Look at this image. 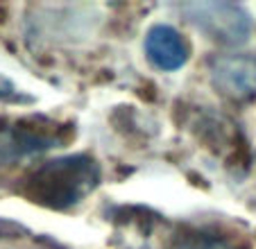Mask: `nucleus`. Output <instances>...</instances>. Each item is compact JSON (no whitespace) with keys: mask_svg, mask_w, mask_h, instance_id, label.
Wrapping results in <instances>:
<instances>
[{"mask_svg":"<svg viewBox=\"0 0 256 249\" xmlns=\"http://www.w3.org/2000/svg\"><path fill=\"white\" fill-rule=\"evenodd\" d=\"M100 182V168L91 156L75 154L44 163L30 182L34 202L52 208H66L82 202Z\"/></svg>","mask_w":256,"mask_h":249,"instance_id":"nucleus-1","label":"nucleus"},{"mask_svg":"<svg viewBox=\"0 0 256 249\" xmlns=\"http://www.w3.org/2000/svg\"><path fill=\"white\" fill-rule=\"evenodd\" d=\"M188 18L211 38L224 46L245 44L252 30V20L247 12L229 2H195L186 7Z\"/></svg>","mask_w":256,"mask_h":249,"instance_id":"nucleus-2","label":"nucleus"},{"mask_svg":"<svg viewBox=\"0 0 256 249\" xmlns=\"http://www.w3.org/2000/svg\"><path fill=\"white\" fill-rule=\"evenodd\" d=\"M211 80L220 93L234 100L256 96V54H218L208 62Z\"/></svg>","mask_w":256,"mask_h":249,"instance_id":"nucleus-3","label":"nucleus"},{"mask_svg":"<svg viewBox=\"0 0 256 249\" xmlns=\"http://www.w3.org/2000/svg\"><path fill=\"white\" fill-rule=\"evenodd\" d=\"M145 54L159 70H177L188 59V48L174 28L154 25L145 34Z\"/></svg>","mask_w":256,"mask_h":249,"instance_id":"nucleus-4","label":"nucleus"},{"mask_svg":"<svg viewBox=\"0 0 256 249\" xmlns=\"http://www.w3.org/2000/svg\"><path fill=\"white\" fill-rule=\"evenodd\" d=\"M179 249H236L232 242L222 238H213V236H195L182 242Z\"/></svg>","mask_w":256,"mask_h":249,"instance_id":"nucleus-5","label":"nucleus"},{"mask_svg":"<svg viewBox=\"0 0 256 249\" xmlns=\"http://www.w3.org/2000/svg\"><path fill=\"white\" fill-rule=\"evenodd\" d=\"M32 98L23 96V93L16 88V84L10 80V77L0 75V102H30Z\"/></svg>","mask_w":256,"mask_h":249,"instance_id":"nucleus-6","label":"nucleus"}]
</instances>
